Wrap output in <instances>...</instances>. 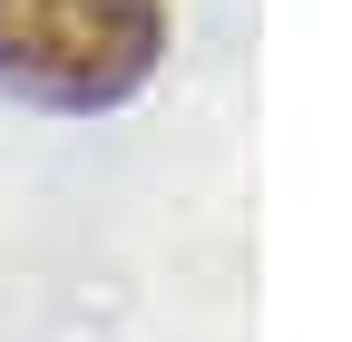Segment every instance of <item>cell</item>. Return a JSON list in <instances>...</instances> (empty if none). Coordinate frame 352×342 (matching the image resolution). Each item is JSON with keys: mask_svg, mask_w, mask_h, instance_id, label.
<instances>
[{"mask_svg": "<svg viewBox=\"0 0 352 342\" xmlns=\"http://www.w3.org/2000/svg\"><path fill=\"white\" fill-rule=\"evenodd\" d=\"M157 0H0V89L30 108H118L157 69Z\"/></svg>", "mask_w": 352, "mask_h": 342, "instance_id": "6da1fadb", "label": "cell"}]
</instances>
